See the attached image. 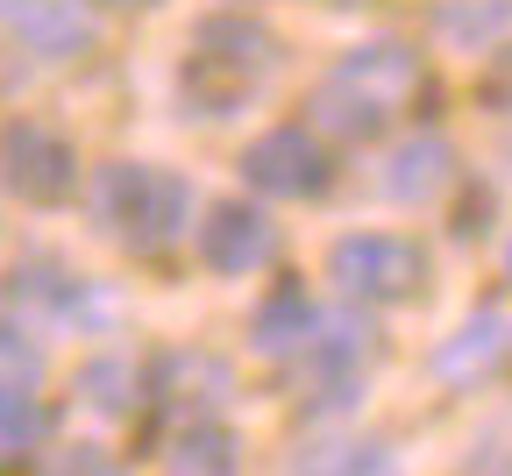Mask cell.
Instances as JSON below:
<instances>
[{
    "mask_svg": "<svg viewBox=\"0 0 512 476\" xmlns=\"http://www.w3.org/2000/svg\"><path fill=\"white\" fill-rule=\"evenodd\" d=\"M427 93V64L413 43L399 36H377V43H356L342 50L328 72L313 79V128L342 135V143H370V135H384L399 114H413V100Z\"/></svg>",
    "mask_w": 512,
    "mask_h": 476,
    "instance_id": "1",
    "label": "cell"
},
{
    "mask_svg": "<svg viewBox=\"0 0 512 476\" xmlns=\"http://www.w3.org/2000/svg\"><path fill=\"white\" fill-rule=\"evenodd\" d=\"M271 72H278L271 29H256L249 15H214V22L192 29V43H185L178 93H185V107L200 121H228V114H242L256 93L271 86Z\"/></svg>",
    "mask_w": 512,
    "mask_h": 476,
    "instance_id": "2",
    "label": "cell"
},
{
    "mask_svg": "<svg viewBox=\"0 0 512 476\" xmlns=\"http://www.w3.org/2000/svg\"><path fill=\"white\" fill-rule=\"evenodd\" d=\"M93 221L107 242L136 249V256H164L185 221H192V192L178 171L164 164H107L93 178Z\"/></svg>",
    "mask_w": 512,
    "mask_h": 476,
    "instance_id": "3",
    "label": "cell"
},
{
    "mask_svg": "<svg viewBox=\"0 0 512 476\" xmlns=\"http://www.w3.org/2000/svg\"><path fill=\"white\" fill-rule=\"evenodd\" d=\"M328 285L356 306H406L427 292V249L392 228H363L328 249Z\"/></svg>",
    "mask_w": 512,
    "mask_h": 476,
    "instance_id": "4",
    "label": "cell"
},
{
    "mask_svg": "<svg viewBox=\"0 0 512 476\" xmlns=\"http://www.w3.org/2000/svg\"><path fill=\"white\" fill-rule=\"evenodd\" d=\"M0 185L29 207H64V199L79 192V150L72 135L36 121V114H15L0 128Z\"/></svg>",
    "mask_w": 512,
    "mask_h": 476,
    "instance_id": "5",
    "label": "cell"
},
{
    "mask_svg": "<svg viewBox=\"0 0 512 476\" xmlns=\"http://www.w3.org/2000/svg\"><path fill=\"white\" fill-rule=\"evenodd\" d=\"M242 178L264 192V199H320V192L335 185V164H328L320 128L278 121V128H264V135L242 150Z\"/></svg>",
    "mask_w": 512,
    "mask_h": 476,
    "instance_id": "6",
    "label": "cell"
},
{
    "mask_svg": "<svg viewBox=\"0 0 512 476\" xmlns=\"http://www.w3.org/2000/svg\"><path fill=\"white\" fill-rule=\"evenodd\" d=\"M278 249V228L249 207V199H214L207 221H200V263L214 278H249V270H264Z\"/></svg>",
    "mask_w": 512,
    "mask_h": 476,
    "instance_id": "7",
    "label": "cell"
},
{
    "mask_svg": "<svg viewBox=\"0 0 512 476\" xmlns=\"http://www.w3.org/2000/svg\"><path fill=\"white\" fill-rule=\"evenodd\" d=\"M0 22L8 36L50 64L93 50V0H0Z\"/></svg>",
    "mask_w": 512,
    "mask_h": 476,
    "instance_id": "8",
    "label": "cell"
},
{
    "mask_svg": "<svg viewBox=\"0 0 512 476\" xmlns=\"http://www.w3.org/2000/svg\"><path fill=\"white\" fill-rule=\"evenodd\" d=\"M505 356H512V313H505V306H477V313L434 349V377H441V384H484Z\"/></svg>",
    "mask_w": 512,
    "mask_h": 476,
    "instance_id": "9",
    "label": "cell"
},
{
    "mask_svg": "<svg viewBox=\"0 0 512 476\" xmlns=\"http://www.w3.org/2000/svg\"><path fill=\"white\" fill-rule=\"evenodd\" d=\"M8 306L29 313L36 327H72L79 306H86V278H72V270L50 263V256H29V263H15V278H8Z\"/></svg>",
    "mask_w": 512,
    "mask_h": 476,
    "instance_id": "10",
    "label": "cell"
},
{
    "mask_svg": "<svg viewBox=\"0 0 512 476\" xmlns=\"http://www.w3.org/2000/svg\"><path fill=\"white\" fill-rule=\"evenodd\" d=\"M448 178H456V150H448L441 135H406V143L384 157V192H392L399 207H427V199H441Z\"/></svg>",
    "mask_w": 512,
    "mask_h": 476,
    "instance_id": "11",
    "label": "cell"
},
{
    "mask_svg": "<svg viewBox=\"0 0 512 476\" xmlns=\"http://www.w3.org/2000/svg\"><path fill=\"white\" fill-rule=\"evenodd\" d=\"M256 349H264L271 363H292L306 342H313V334H320V306L299 292V285H278L271 299H264V313H256Z\"/></svg>",
    "mask_w": 512,
    "mask_h": 476,
    "instance_id": "12",
    "label": "cell"
},
{
    "mask_svg": "<svg viewBox=\"0 0 512 476\" xmlns=\"http://www.w3.org/2000/svg\"><path fill=\"white\" fill-rule=\"evenodd\" d=\"M171 476H235L242 469V441L221 427V420H192L178 441H171Z\"/></svg>",
    "mask_w": 512,
    "mask_h": 476,
    "instance_id": "13",
    "label": "cell"
},
{
    "mask_svg": "<svg viewBox=\"0 0 512 476\" xmlns=\"http://www.w3.org/2000/svg\"><path fill=\"white\" fill-rule=\"evenodd\" d=\"M292 476H392V455H384V441L335 434V441H313V448H299Z\"/></svg>",
    "mask_w": 512,
    "mask_h": 476,
    "instance_id": "14",
    "label": "cell"
},
{
    "mask_svg": "<svg viewBox=\"0 0 512 476\" xmlns=\"http://www.w3.org/2000/svg\"><path fill=\"white\" fill-rule=\"evenodd\" d=\"M50 441V413L36 391H0V469L29 462L36 448Z\"/></svg>",
    "mask_w": 512,
    "mask_h": 476,
    "instance_id": "15",
    "label": "cell"
},
{
    "mask_svg": "<svg viewBox=\"0 0 512 476\" xmlns=\"http://www.w3.org/2000/svg\"><path fill=\"white\" fill-rule=\"evenodd\" d=\"M434 15H441V29L456 43H491L505 29V15H512V0H434Z\"/></svg>",
    "mask_w": 512,
    "mask_h": 476,
    "instance_id": "16",
    "label": "cell"
},
{
    "mask_svg": "<svg viewBox=\"0 0 512 476\" xmlns=\"http://www.w3.org/2000/svg\"><path fill=\"white\" fill-rule=\"evenodd\" d=\"M79 391H93L86 398L93 413H128V398H136V370H128V363H93L79 377Z\"/></svg>",
    "mask_w": 512,
    "mask_h": 476,
    "instance_id": "17",
    "label": "cell"
},
{
    "mask_svg": "<svg viewBox=\"0 0 512 476\" xmlns=\"http://www.w3.org/2000/svg\"><path fill=\"white\" fill-rule=\"evenodd\" d=\"M36 377H43V356L29 349V334L0 327V391H36Z\"/></svg>",
    "mask_w": 512,
    "mask_h": 476,
    "instance_id": "18",
    "label": "cell"
},
{
    "mask_svg": "<svg viewBox=\"0 0 512 476\" xmlns=\"http://www.w3.org/2000/svg\"><path fill=\"white\" fill-rule=\"evenodd\" d=\"M43 476H121V469H114L100 448H64V455H57Z\"/></svg>",
    "mask_w": 512,
    "mask_h": 476,
    "instance_id": "19",
    "label": "cell"
},
{
    "mask_svg": "<svg viewBox=\"0 0 512 476\" xmlns=\"http://www.w3.org/2000/svg\"><path fill=\"white\" fill-rule=\"evenodd\" d=\"M107 8H128V15H143V8H157V0H107Z\"/></svg>",
    "mask_w": 512,
    "mask_h": 476,
    "instance_id": "20",
    "label": "cell"
},
{
    "mask_svg": "<svg viewBox=\"0 0 512 476\" xmlns=\"http://www.w3.org/2000/svg\"><path fill=\"white\" fill-rule=\"evenodd\" d=\"M505 285H512V242H505Z\"/></svg>",
    "mask_w": 512,
    "mask_h": 476,
    "instance_id": "21",
    "label": "cell"
}]
</instances>
